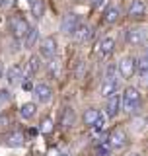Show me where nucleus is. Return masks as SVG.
Masks as SVG:
<instances>
[{"mask_svg": "<svg viewBox=\"0 0 148 156\" xmlns=\"http://www.w3.org/2000/svg\"><path fill=\"white\" fill-rule=\"evenodd\" d=\"M90 2L93 4V6H101V2H103V0H90Z\"/></svg>", "mask_w": 148, "mask_h": 156, "instance_id": "nucleus-31", "label": "nucleus"}, {"mask_svg": "<svg viewBox=\"0 0 148 156\" xmlns=\"http://www.w3.org/2000/svg\"><path fill=\"white\" fill-rule=\"evenodd\" d=\"M113 150L109 148V144L105 143H96V156H111Z\"/></svg>", "mask_w": 148, "mask_h": 156, "instance_id": "nucleus-24", "label": "nucleus"}, {"mask_svg": "<svg viewBox=\"0 0 148 156\" xmlns=\"http://www.w3.org/2000/svg\"><path fill=\"white\" fill-rule=\"evenodd\" d=\"M49 74H51V76H58V62H57V57L55 58H49Z\"/></svg>", "mask_w": 148, "mask_h": 156, "instance_id": "nucleus-27", "label": "nucleus"}, {"mask_svg": "<svg viewBox=\"0 0 148 156\" xmlns=\"http://www.w3.org/2000/svg\"><path fill=\"white\" fill-rule=\"evenodd\" d=\"M39 68H41V57L33 55L27 61V66H26V70H23V78H31L33 74H37V72H39Z\"/></svg>", "mask_w": 148, "mask_h": 156, "instance_id": "nucleus-17", "label": "nucleus"}, {"mask_svg": "<svg viewBox=\"0 0 148 156\" xmlns=\"http://www.w3.org/2000/svg\"><path fill=\"white\" fill-rule=\"evenodd\" d=\"M92 37V27L86 26V23H80V26L76 27V31L72 33V39L78 43V45H84V43H88Z\"/></svg>", "mask_w": 148, "mask_h": 156, "instance_id": "nucleus-11", "label": "nucleus"}, {"mask_svg": "<svg viewBox=\"0 0 148 156\" xmlns=\"http://www.w3.org/2000/svg\"><path fill=\"white\" fill-rule=\"evenodd\" d=\"M29 6H31V16L35 20L43 18V12H45V4H43V0H33Z\"/></svg>", "mask_w": 148, "mask_h": 156, "instance_id": "nucleus-22", "label": "nucleus"}, {"mask_svg": "<svg viewBox=\"0 0 148 156\" xmlns=\"http://www.w3.org/2000/svg\"><path fill=\"white\" fill-rule=\"evenodd\" d=\"M119 72L123 78H131L136 74V58L135 57H123L119 62Z\"/></svg>", "mask_w": 148, "mask_h": 156, "instance_id": "nucleus-9", "label": "nucleus"}, {"mask_svg": "<svg viewBox=\"0 0 148 156\" xmlns=\"http://www.w3.org/2000/svg\"><path fill=\"white\" fill-rule=\"evenodd\" d=\"M12 100V94L8 90H0V104H8Z\"/></svg>", "mask_w": 148, "mask_h": 156, "instance_id": "nucleus-28", "label": "nucleus"}, {"mask_svg": "<svg viewBox=\"0 0 148 156\" xmlns=\"http://www.w3.org/2000/svg\"><path fill=\"white\" fill-rule=\"evenodd\" d=\"M127 14H129L131 20H144L146 18V4H144V0H132Z\"/></svg>", "mask_w": 148, "mask_h": 156, "instance_id": "nucleus-10", "label": "nucleus"}, {"mask_svg": "<svg viewBox=\"0 0 148 156\" xmlns=\"http://www.w3.org/2000/svg\"><path fill=\"white\" fill-rule=\"evenodd\" d=\"M27 2H29V4H31V2H33V0H27Z\"/></svg>", "mask_w": 148, "mask_h": 156, "instance_id": "nucleus-35", "label": "nucleus"}, {"mask_svg": "<svg viewBox=\"0 0 148 156\" xmlns=\"http://www.w3.org/2000/svg\"><path fill=\"white\" fill-rule=\"evenodd\" d=\"M80 23H82V20H80V16H78V14L68 12V14H65V16H62V20H61V31L65 33V35H72Z\"/></svg>", "mask_w": 148, "mask_h": 156, "instance_id": "nucleus-4", "label": "nucleus"}, {"mask_svg": "<svg viewBox=\"0 0 148 156\" xmlns=\"http://www.w3.org/2000/svg\"><path fill=\"white\" fill-rule=\"evenodd\" d=\"M78 2H90V0H78Z\"/></svg>", "mask_w": 148, "mask_h": 156, "instance_id": "nucleus-34", "label": "nucleus"}, {"mask_svg": "<svg viewBox=\"0 0 148 156\" xmlns=\"http://www.w3.org/2000/svg\"><path fill=\"white\" fill-rule=\"evenodd\" d=\"M31 94H33V98L39 101V104H49L51 101V98H53V90L49 88L47 84H35L31 88Z\"/></svg>", "mask_w": 148, "mask_h": 156, "instance_id": "nucleus-7", "label": "nucleus"}, {"mask_svg": "<svg viewBox=\"0 0 148 156\" xmlns=\"http://www.w3.org/2000/svg\"><path fill=\"white\" fill-rule=\"evenodd\" d=\"M0 78H4V65H2V61H0Z\"/></svg>", "mask_w": 148, "mask_h": 156, "instance_id": "nucleus-32", "label": "nucleus"}, {"mask_svg": "<svg viewBox=\"0 0 148 156\" xmlns=\"http://www.w3.org/2000/svg\"><path fill=\"white\" fill-rule=\"evenodd\" d=\"M37 37H39V31L35 27H29L27 29V33H26V37H23V45H26V49H31L33 45H35L37 43Z\"/></svg>", "mask_w": 148, "mask_h": 156, "instance_id": "nucleus-21", "label": "nucleus"}, {"mask_svg": "<svg viewBox=\"0 0 148 156\" xmlns=\"http://www.w3.org/2000/svg\"><path fill=\"white\" fill-rule=\"evenodd\" d=\"M4 143H6L8 146H12V148H19V146L26 144V135L19 133V131H12V133L6 135Z\"/></svg>", "mask_w": 148, "mask_h": 156, "instance_id": "nucleus-13", "label": "nucleus"}, {"mask_svg": "<svg viewBox=\"0 0 148 156\" xmlns=\"http://www.w3.org/2000/svg\"><path fill=\"white\" fill-rule=\"evenodd\" d=\"M74 123H76V111H74L72 105H65L61 113V127L62 129H70Z\"/></svg>", "mask_w": 148, "mask_h": 156, "instance_id": "nucleus-12", "label": "nucleus"}, {"mask_svg": "<svg viewBox=\"0 0 148 156\" xmlns=\"http://www.w3.org/2000/svg\"><path fill=\"white\" fill-rule=\"evenodd\" d=\"M4 78L8 80L10 86H18L23 80V68L19 65H12V66L4 68Z\"/></svg>", "mask_w": 148, "mask_h": 156, "instance_id": "nucleus-8", "label": "nucleus"}, {"mask_svg": "<svg viewBox=\"0 0 148 156\" xmlns=\"http://www.w3.org/2000/svg\"><path fill=\"white\" fill-rule=\"evenodd\" d=\"M119 111H121V96L117 92L111 98H107V117H117Z\"/></svg>", "mask_w": 148, "mask_h": 156, "instance_id": "nucleus-15", "label": "nucleus"}, {"mask_svg": "<svg viewBox=\"0 0 148 156\" xmlns=\"http://www.w3.org/2000/svg\"><path fill=\"white\" fill-rule=\"evenodd\" d=\"M127 43L132 47H142L146 43V29L144 27H129L127 29Z\"/></svg>", "mask_w": 148, "mask_h": 156, "instance_id": "nucleus-5", "label": "nucleus"}, {"mask_svg": "<svg viewBox=\"0 0 148 156\" xmlns=\"http://www.w3.org/2000/svg\"><path fill=\"white\" fill-rule=\"evenodd\" d=\"M113 78H117V65L109 62L105 66V72H103V80H113Z\"/></svg>", "mask_w": 148, "mask_h": 156, "instance_id": "nucleus-25", "label": "nucleus"}, {"mask_svg": "<svg viewBox=\"0 0 148 156\" xmlns=\"http://www.w3.org/2000/svg\"><path fill=\"white\" fill-rule=\"evenodd\" d=\"M84 66H86V62H84V61H78L76 72H74V76H76V78H82V76H84Z\"/></svg>", "mask_w": 148, "mask_h": 156, "instance_id": "nucleus-29", "label": "nucleus"}, {"mask_svg": "<svg viewBox=\"0 0 148 156\" xmlns=\"http://www.w3.org/2000/svg\"><path fill=\"white\" fill-rule=\"evenodd\" d=\"M37 113V104H33V101H27V104H23L19 107V115H22V119H33Z\"/></svg>", "mask_w": 148, "mask_h": 156, "instance_id": "nucleus-20", "label": "nucleus"}, {"mask_svg": "<svg viewBox=\"0 0 148 156\" xmlns=\"http://www.w3.org/2000/svg\"><path fill=\"white\" fill-rule=\"evenodd\" d=\"M53 129H55V125H53V121H51V119H45L41 125H39V133H43V135H49Z\"/></svg>", "mask_w": 148, "mask_h": 156, "instance_id": "nucleus-26", "label": "nucleus"}, {"mask_svg": "<svg viewBox=\"0 0 148 156\" xmlns=\"http://www.w3.org/2000/svg\"><path fill=\"white\" fill-rule=\"evenodd\" d=\"M136 74H139L142 84H146V78H148V57L146 55H140L136 58Z\"/></svg>", "mask_w": 148, "mask_h": 156, "instance_id": "nucleus-18", "label": "nucleus"}, {"mask_svg": "<svg viewBox=\"0 0 148 156\" xmlns=\"http://www.w3.org/2000/svg\"><path fill=\"white\" fill-rule=\"evenodd\" d=\"M49 156H65V154H61L58 150H51V152H49Z\"/></svg>", "mask_w": 148, "mask_h": 156, "instance_id": "nucleus-30", "label": "nucleus"}, {"mask_svg": "<svg viewBox=\"0 0 148 156\" xmlns=\"http://www.w3.org/2000/svg\"><path fill=\"white\" fill-rule=\"evenodd\" d=\"M8 26H10V31H12L14 39H16L18 43H22L23 37H26V33H27V29H29V23L22 16H12L8 20Z\"/></svg>", "mask_w": 148, "mask_h": 156, "instance_id": "nucleus-2", "label": "nucleus"}, {"mask_svg": "<svg viewBox=\"0 0 148 156\" xmlns=\"http://www.w3.org/2000/svg\"><path fill=\"white\" fill-rule=\"evenodd\" d=\"M113 49H115V39H113V37H103L100 41V45H97V55L103 58V57L111 55Z\"/></svg>", "mask_w": 148, "mask_h": 156, "instance_id": "nucleus-16", "label": "nucleus"}, {"mask_svg": "<svg viewBox=\"0 0 148 156\" xmlns=\"http://www.w3.org/2000/svg\"><path fill=\"white\" fill-rule=\"evenodd\" d=\"M119 92V80L117 78H113V80H103V84H101V98H111L113 94H117Z\"/></svg>", "mask_w": 148, "mask_h": 156, "instance_id": "nucleus-14", "label": "nucleus"}, {"mask_svg": "<svg viewBox=\"0 0 148 156\" xmlns=\"http://www.w3.org/2000/svg\"><path fill=\"white\" fill-rule=\"evenodd\" d=\"M39 57L41 58H55L57 57V39L55 37H45L39 45Z\"/></svg>", "mask_w": 148, "mask_h": 156, "instance_id": "nucleus-6", "label": "nucleus"}, {"mask_svg": "<svg viewBox=\"0 0 148 156\" xmlns=\"http://www.w3.org/2000/svg\"><path fill=\"white\" fill-rule=\"evenodd\" d=\"M97 115H100V111H97V109H93V107H92V109H88L86 113H84V123H86L88 127H92L93 123H96Z\"/></svg>", "mask_w": 148, "mask_h": 156, "instance_id": "nucleus-23", "label": "nucleus"}, {"mask_svg": "<svg viewBox=\"0 0 148 156\" xmlns=\"http://www.w3.org/2000/svg\"><path fill=\"white\" fill-rule=\"evenodd\" d=\"M121 107L129 113H136L142 107V96L136 88H127L121 96Z\"/></svg>", "mask_w": 148, "mask_h": 156, "instance_id": "nucleus-1", "label": "nucleus"}, {"mask_svg": "<svg viewBox=\"0 0 148 156\" xmlns=\"http://www.w3.org/2000/svg\"><path fill=\"white\" fill-rule=\"evenodd\" d=\"M131 156H139V154H131Z\"/></svg>", "mask_w": 148, "mask_h": 156, "instance_id": "nucleus-36", "label": "nucleus"}, {"mask_svg": "<svg viewBox=\"0 0 148 156\" xmlns=\"http://www.w3.org/2000/svg\"><path fill=\"white\" fill-rule=\"evenodd\" d=\"M4 4H10V0H0V6H4Z\"/></svg>", "mask_w": 148, "mask_h": 156, "instance_id": "nucleus-33", "label": "nucleus"}, {"mask_svg": "<svg viewBox=\"0 0 148 156\" xmlns=\"http://www.w3.org/2000/svg\"><path fill=\"white\" fill-rule=\"evenodd\" d=\"M121 18V10L115 6V4H111V6L105 8V12H103V22L105 23H117Z\"/></svg>", "mask_w": 148, "mask_h": 156, "instance_id": "nucleus-19", "label": "nucleus"}, {"mask_svg": "<svg viewBox=\"0 0 148 156\" xmlns=\"http://www.w3.org/2000/svg\"><path fill=\"white\" fill-rule=\"evenodd\" d=\"M107 144H109L111 150H123L129 144V136H127V133L123 129H113L107 135Z\"/></svg>", "mask_w": 148, "mask_h": 156, "instance_id": "nucleus-3", "label": "nucleus"}]
</instances>
